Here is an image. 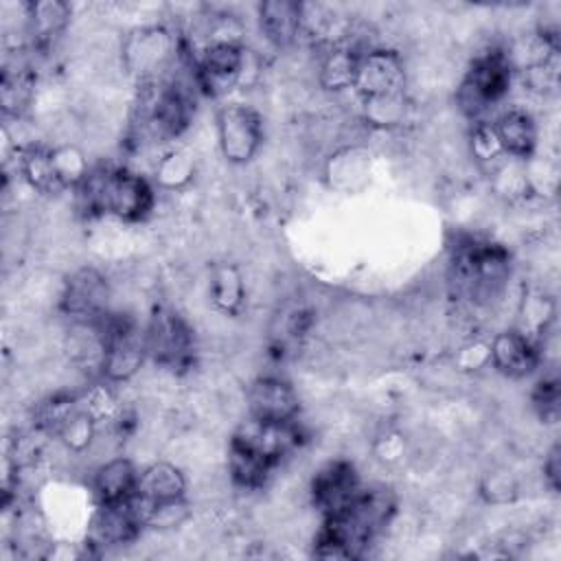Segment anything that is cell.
<instances>
[{
    "instance_id": "cell-22",
    "label": "cell",
    "mask_w": 561,
    "mask_h": 561,
    "mask_svg": "<svg viewBox=\"0 0 561 561\" xmlns=\"http://www.w3.org/2000/svg\"><path fill=\"white\" fill-rule=\"evenodd\" d=\"M33 99V77L24 68L4 70L2 83H0V103L4 114L20 116Z\"/></svg>"
},
{
    "instance_id": "cell-15",
    "label": "cell",
    "mask_w": 561,
    "mask_h": 561,
    "mask_svg": "<svg viewBox=\"0 0 561 561\" xmlns=\"http://www.w3.org/2000/svg\"><path fill=\"white\" fill-rule=\"evenodd\" d=\"M138 471L129 458L116 456L99 465L92 476V491L99 504H118L136 493Z\"/></svg>"
},
{
    "instance_id": "cell-23",
    "label": "cell",
    "mask_w": 561,
    "mask_h": 561,
    "mask_svg": "<svg viewBox=\"0 0 561 561\" xmlns=\"http://www.w3.org/2000/svg\"><path fill=\"white\" fill-rule=\"evenodd\" d=\"M57 436L64 440V445L75 451V454H83L85 449H90V445L96 438V419L90 410L79 408L75 410L66 423L59 427Z\"/></svg>"
},
{
    "instance_id": "cell-9",
    "label": "cell",
    "mask_w": 561,
    "mask_h": 561,
    "mask_svg": "<svg viewBox=\"0 0 561 561\" xmlns=\"http://www.w3.org/2000/svg\"><path fill=\"white\" fill-rule=\"evenodd\" d=\"M107 298L110 287L105 278L92 267H81L68 278L64 287L61 307L77 322H94L107 311Z\"/></svg>"
},
{
    "instance_id": "cell-5",
    "label": "cell",
    "mask_w": 561,
    "mask_h": 561,
    "mask_svg": "<svg viewBox=\"0 0 561 561\" xmlns=\"http://www.w3.org/2000/svg\"><path fill=\"white\" fill-rule=\"evenodd\" d=\"M245 48L239 42H208L195 61L197 88L210 96L224 94L239 83Z\"/></svg>"
},
{
    "instance_id": "cell-21",
    "label": "cell",
    "mask_w": 561,
    "mask_h": 561,
    "mask_svg": "<svg viewBox=\"0 0 561 561\" xmlns=\"http://www.w3.org/2000/svg\"><path fill=\"white\" fill-rule=\"evenodd\" d=\"M26 11H28L26 18L31 22V31L42 42L59 35L70 20V7L66 2H57V0L33 2L26 7Z\"/></svg>"
},
{
    "instance_id": "cell-4",
    "label": "cell",
    "mask_w": 561,
    "mask_h": 561,
    "mask_svg": "<svg viewBox=\"0 0 561 561\" xmlns=\"http://www.w3.org/2000/svg\"><path fill=\"white\" fill-rule=\"evenodd\" d=\"M261 116L241 103L224 105L217 114V142L224 158L232 164L248 162L261 147Z\"/></svg>"
},
{
    "instance_id": "cell-11",
    "label": "cell",
    "mask_w": 561,
    "mask_h": 561,
    "mask_svg": "<svg viewBox=\"0 0 561 561\" xmlns=\"http://www.w3.org/2000/svg\"><path fill=\"white\" fill-rule=\"evenodd\" d=\"M489 364L511 379L526 377L539 364V344L517 329L502 331L489 342Z\"/></svg>"
},
{
    "instance_id": "cell-2",
    "label": "cell",
    "mask_w": 561,
    "mask_h": 561,
    "mask_svg": "<svg viewBox=\"0 0 561 561\" xmlns=\"http://www.w3.org/2000/svg\"><path fill=\"white\" fill-rule=\"evenodd\" d=\"M511 68L513 64L508 53L497 48L476 57L458 90L460 107L467 114H480L495 105L508 92Z\"/></svg>"
},
{
    "instance_id": "cell-6",
    "label": "cell",
    "mask_w": 561,
    "mask_h": 561,
    "mask_svg": "<svg viewBox=\"0 0 561 561\" xmlns=\"http://www.w3.org/2000/svg\"><path fill=\"white\" fill-rule=\"evenodd\" d=\"M300 427L298 421H261V419H248L239 425L232 440L256 451L272 465L280 462L285 456H289L300 445Z\"/></svg>"
},
{
    "instance_id": "cell-18",
    "label": "cell",
    "mask_w": 561,
    "mask_h": 561,
    "mask_svg": "<svg viewBox=\"0 0 561 561\" xmlns=\"http://www.w3.org/2000/svg\"><path fill=\"white\" fill-rule=\"evenodd\" d=\"M272 467L274 465L270 460H265L263 456H259L256 451L230 440L228 473L234 480V484H239L243 489H259L265 484Z\"/></svg>"
},
{
    "instance_id": "cell-30",
    "label": "cell",
    "mask_w": 561,
    "mask_h": 561,
    "mask_svg": "<svg viewBox=\"0 0 561 561\" xmlns=\"http://www.w3.org/2000/svg\"><path fill=\"white\" fill-rule=\"evenodd\" d=\"M559 445H552L543 460V480L552 491H559Z\"/></svg>"
},
{
    "instance_id": "cell-16",
    "label": "cell",
    "mask_w": 561,
    "mask_h": 561,
    "mask_svg": "<svg viewBox=\"0 0 561 561\" xmlns=\"http://www.w3.org/2000/svg\"><path fill=\"white\" fill-rule=\"evenodd\" d=\"M186 478L171 462H153L140 476L136 484V495L145 504H156L173 497H184Z\"/></svg>"
},
{
    "instance_id": "cell-3",
    "label": "cell",
    "mask_w": 561,
    "mask_h": 561,
    "mask_svg": "<svg viewBox=\"0 0 561 561\" xmlns=\"http://www.w3.org/2000/svg\"><path fill=\"white\" fill-rule=\"evenodd\" d=\"M147 357L167 368H186L193 359V333L188 324L169 309H158L145 329Z\"/></svg>"
},
{
    "instance_id": "cell-19",
    "label": "cell",
    "mask_w": 561,
    "mask_h": 561,
    "mask_svg": "<svg viewBox=\"0 0 561 561\" xmlns=\"http://www.w3.org/2000/svg\"><path fill=\"white\" fill-rule=\"evenodd\" d=\"M243 296H245V285L243 278L239 274V270L230 263H221L213 270L210 276V300L213 305L228 313L234 316L241 305H243Z\"/></svg>"
},
{
    "instance_id": "cell-8",
    "label": "cell",
    "mask_w": 561,
    "mask_h": 561,
    "mask_svg": "<svg viewBox=\"0 0 561 561\" xmlns=\"http://www.w3.org/2000/svg\"><path fill=\"white\" fill-rule=\"evenodd\" d=\"M362 493L359 478L351 462L335 460L322 467L311 482V497L324 517H331L355 502Z\"/></svg>"
},
{
    "instance_id": "cell-26",
    "label": "cell",
    "mask_w": 561,
    "mask_h": 561,
    "mask_svg": "<svg viewBox=\"0 0 561 561\" xmlns=\"http://www.w3.org/2000/svg\"><path fill=\"white\" fill-rule=\"evenodd\" d=\"M22 173L24 178L37 188V191H44V193H57V191H64L57 182V175L53 171V164H50V153L48 149H28L22 158Z\"/></svg>"
},
{
    "instance_id": "cell-12",
    "label": "cell",
    "mask_w": 561,
    "mask_h": 561,
    "mask_svg": "<svg viewBox=\"0 0 561 561\" xmlns=\"http://www.w3.org/2000/svg\"><path fill=\"white\" fill-rule=\"evenodd\" d=\"M173 50V39L162 26H147L129 35L123 48V57L129 70L151 75L167 66Z\"/></svg>"
},
{
    "instance_id": "cell-17",
    "label": "cell",
    "mask_w": 561,
    "mask_h": 561,
    "mask_svg": "<svg viewBox=\"0 0 561 561\" xmlns=\"http://www.w3.org/2000/svg\"><path fill=\"white\" fill-rule=\"evenodd\" d=\"M359 59H362V53L357 48H351V46L331 48L320 64L322 88L333 90V92L355 88Z\"/></svg>"
},
{
    "instance_id": "cell-10",
    "label": "cell",
    "mask_w": 561,
    "mask_h": 561,
    "mask_svg": "<svg viewBox=\"0 0 561 561\" xmlns=\"http://www.w3.org/2000/svg\"><path fill=\"white\" fill-rule=\"evenodd\" d=\"M245 399L250 416L261 421H294L300 410L294 386L272 375L254 379Z\"/></svg>"
},
{
    "instance_id": "cell-13",
    "label": "cell",
    "mask_w": 561,
    "mask_h": 561,
    "mask_svg": "<svg viewBox=\"0 0 561 561\" xmlns=\"http://www.w3.org/2000/svg\"><path fill=\"white\" fill-rule=\"evenodd\" d=\"M493 125L495 138L508 158L526 160L535 153L537 147V125L530 112L522 107H511L502 112Z\"/></svg>"
},
{
    "instance_id": "cell-14",
    "label": "cell",
    "mask_w": 561,
    "mask_h": 561,
    "mask_svg": "<svg viewBox=\"0 0 561 561\" xmlns=\"http://www.w3.org/2000/svg\"><path fill=\"white\" fill-rule=\"evenodd\" d=\"M302 15L305 7L294 0H267L259 4L261 33L276 48L294 44L302 28Z\"/></svg>"
},
{
    "instance_id": "cell-7",
    "label": "cell",
    "mask_w": 561,
    "mask_h": 561,
    "mask_svg": "<svg viewBox=\"0 0 561 561\" xmlns=\"http://www.w3.org/2000/svg\"><path fill=\"white\" fill-rule=\"evenodd\" d=\"M405 70L403 59L394 50L370 48L362 53L355 88L364 99L403 94Z\"/></svg>"
},
{
    "instance_id": "cell-27",
    "label": "cell",
    "mask_w": 561,
    "mask_h": 561,
    "mask_svg": "<svg viewBox=\"0 0 561 561\" xmlns=\"http://www.w3.org/2000/svg\"><path fill=\"white\" fill-rule=\"evenodd\" d=\"M364 116L375 127L399 125L405 116V99L403 94L364 99Z\"/></svg>"
},
{
    "instance_id": "cell-29",
    "label": "cell",
    "mask_w": 561,
    "mask_h": 561,
    "mask_svg": "<svg viewBox=\"0 0 561 561\" xmlns=\"http://www.w3.org/2000/svg\"><path fill=\"white\" fill-rule=\"evenodd\" d=\"M471 153L480 162H495L504 156L491 123H478L473 127V131H471Z\"/></svg>"
},
{
    "instance_id": "cell-25",
    "label": "cell",
    "mask_w": 561,
    "mask_h": 561,
    "mask_svg": "<svg viewBox=\"0 0 561 561\" xmlns=\"http://www.w3.org/2000/svg\"><path fill=\"white\" fill-rule=\"evenodd\" d=\"M136 500L142 508V522L149 528H158V530L175 528L188 517V502L184 497H173V500H164V502H156V504H145L138 495H136Z\"/></svg>"
},
{
    "instance_id": "cell-20",
    "label": "cell",
    "mask_w": 561,
    "mask_h": 561,
    "mask_svg": "<svg viewBox=\"0 0 561 561\" xmlns=\"http://www.w3.org/2000/svg\"><path fill=\"white\" fill-rule=\"evenodd\" d=\"M48 153L61 188H77L90 175L88 158L77 145H57L48 149Z\"/></svg>"
},
{
    "instance_id": "cell-24",
    "label": "cell",
    "mask_w": 561,
    "mask_h": 561,
    "mask_svg": "<svg viewBox=\"0 0 561 561\" xmlns=\"http://www.w3.org/2000/svg\"><path fill=\"white\" fill-rule=\"evenodd\" d=\"M195 173V162L186 151L173 149L167 151L158 162H156V182L162 188H182L184 184L191 182Z\"/></svg>"
},
{
    "instance_id": "cell-28",
    "label": "cell",
    "mask_w": 561,
    "mask_h": 561,
    "mask_svg": "<svg viewBox=\"0 0 561 561\" xmlns=\"http://www.w3.org/2000/svg\"><path fill=\"white\" fill-rule=\"evenodd\" d=\"M533 410L543 423H557L561 412V397H559V381L554 377H543L537 381L533 390Z\"/></svg>"
},
{
    "instance_id": "cell-1",
    "label": "cell",
    "mask_w": 561,
    "mask_h": 561,
    "mask_svg": "<svg viewBox=\"0 0 561 561\" xmlns=\"http://www.w3.org/2000/svg\"><path fill=\"white\" fill-rule=\"evenodd\" d=\"M85 210L107 213L123 221H140L153 208L151 184L127 169H99L77 186Z\"/></svg>"
}]
</instances>
